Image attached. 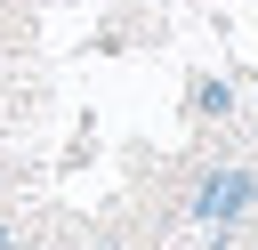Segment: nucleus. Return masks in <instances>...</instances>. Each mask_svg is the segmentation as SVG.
Returning <instances> with one entry per match:
<instances>
[{
    "mask_svg": "<svg viewBox=\"0 0 258 250\" xmlns=\"http://www.w3.org/2000/svg\"><path fill=\"white\" fill-rule=\"evenodd\" d=\"M250 202H258V177H250V169H218V177H202L194 218H202V226H234Z\"/></svg>",
    "mask_w": 258,
    "mask_h": 250,
    "instance_id": "obj_1",
    "label": "nucleus"
}]
</instances>
